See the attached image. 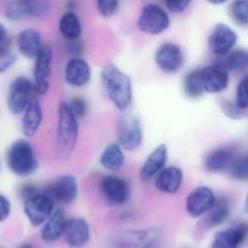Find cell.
I'll list each match as a JSON object with an SVG mask.
<instances>
[{"instance_id":"cell-41","label":"cell","mask_w":248,"mask_h":248,"mask_svg":"<svg viewBox=\"0 0 248 248\" xmlns=\"http://www.w3.org/2000/svg\"><path fill=\"white\" fill-rule=\"evenodd\" d=\"M49 87H50L49 81H40V82L33 81V93L36 95H45L49 92Z\"/></svg>"},{"instance_id":"cell-25","label":"cell","mask_w":248,"mask_h":248,"mask_svg":"<svg viewBox=\"0 0 248 248\" xmlns=\"http://www.w3.org/2000/svg\"><path fill=\"white\" fill-rule=\"evenodd\" d=\"M100 163L106 170L116 172L123 167L125 155L119 143H113L106 147L100 157Z\"/></svg>"},{"instance_id":"cell-19","label":"cell","mask_w":248,"mask_h":248,"mask_svg":"<svg viewBox=\"0 0 248 248\" xmlns=\"http://www.w3.org/2000/svg\"><path fill=\"white\" fill-rule=\"evenodd\" d=\"M43 121V110L37 99L33 98L21 115L20 129L26 138H31L39 131Z\"/></svg>"},{"instance_id":"cell-28","label":"cell","mask_w":248,"mask_h":248,"mask_svg":"<svg viewBox=\"0 0 248 248\" xmlns=\"http://www.w3.org/2000/svg\"><path fill=\"white\" fill-rule=\"evenodd\" d=\"M5 15L13 21L33 17V0H11L6 8Z\"/></svg>"},{"instance_id":"cell-3","label":"cell","mask_w":248,"mask_h":248,"mask_svg":"<svg viewBox=\"0 0 248 248\" xmlns=\"http://www.w3.org/2000/svg\"><path fill=\"white\" fill-rule=\"evenodd\" d=\"M78 119L71 113L68 103L61 102L58 109L56 146L59 158L71 157L78 136Z\"/></svg>"},{"instance_id":"cell-47","label":"cell","mask_w":248,"mask_h":248,"mask_svg":"<svg viewBox=\"0 0 248 248\" xmlns=\"http://www.w3.org/2000/svg\"><path fill=\"white\" fill-rule=\"evenodd\" d=\"M1 160H0V171H1Z\"/></svg>"},{"instance_id":"cell-1","label":"cell","mask_w":248,"mask_h":248,"mask_svg":"<svg viewBox=\"0 0 248 248\" xmlns=\"http://www.w3.org/2000/svg\"><path fill=\"white\" fill-rule=\"evenodd\" d=\"M5 161L10 171L17 177H30L39 169L36 152L26 137L10 144L6 152Z\"/></svg>"},{"instance_id":"cell-9","label":"cell","mask_w":248,"mask_h":248,"mask_svg":"<svg viewBox=\"0 0 248 248\" xmlns=\"http://www.w3.org/2000/svg\"><path fill=\"white\" fill-rule=\"evenodd\" d=\"M44 189L55 203H71L77 199L78 184L72 175H61L52 185Z\"/></svg>"},{"instance_id":"cell-14","label":"cell","mask_w":248,"mask_h":248,"mask_svg":"<svg viewBox=\"0 0 248 248\" xmlns=\"http://www.w3.org/2000/svg\"><path fill=\"white\" fill-rule=\"evenodd\" d=\"M91 68L85 60L78 57L71 58L65 65L64 78L68 85L81 87L90 82Z\"/></svg>"},{"instance_id":"cell-7","label":"cell","mask_w":248,"mask_h":248,"mask_svg":"<svg viewBox=\"0 0 248 248\" xmlns=\"http://www.w3.org/2000/svg\"><path fill=\"white\" fill-rule=\"evenodd\" d=\"M140 31L150 35L163 33L170 25L169 14L156 4H147L143 7L138 19Z\"/></svg>"},{"instance_id":"cell-42","label":"cell","mask_w":248,"mask_h":248,"mask_svg":"<svg viewBox=\"0 0 248 248\" xmlns=\"http://www.w3.org/2000/svg\"><path fill=\"white\" fill-rule=\"evenodd\" d=\"M68 51L71 55H78L82 51V45L78 39L71 40L68 46Z\"/></svg>"},{"instance_id":"cell-37","label":"cell","mask_w":248,"mask_h":248,"mask_svg":"<svg viewBox=\"0 0 248 248\" xmlns=\"http://www.w3.org/2000/svg\"><path fill=\"white\" fill-rule=\"evenodd\" d=\"M68 107L71 113L77 119L84 117L87 112V104L84 99L81 97H75L72 99L69 103Z\"/></svg>"},{"instance_id":"cell-43","label":"cell","mask_w":248,"mask_h":248,"mask_svg":"<svg viewBox=\"0 0 248 248\" xmlns=\"http://www.w3.org/2000/svg\"><path fill=\"white\" fill-rule=\"evenodd\" d=\"M6 36H7V31H6L5 27L0 22V46H3V43L6 39Z\"/></svg>"},{"instance_id":"cell-13","label":"cell","mask_w":248,"mask_h":248,"mask_svg":"<svg viewBox=\"0 0 248 248\" xmlns=\"http://www.w3.org/2000/svg\"><path fill=\"white\" fill-rule=\"evenodd\" d=\"M237 41V33L227 25L220 23L213 31L208 42L214 53L225 55L232 49Z\"/></svg>"},{"instance_id":"cell-18","label":"cell","mask_w":248,"mask_h":248,"mask_svg":"<svg viewBox=\"0 0 248 248\" xmlns=\"http://www.w3.org/2000/svg\"><path fill=\"white\" fill-rule=\"evenodd\" d=\"M168 161V148L165 144L157 146L146 159L141 169L140 176L144 182L151 181L166 167Z\"/></svg>"},{"instance_id":"cell-10","label":"cell","mask_w":248,"mask_h":248,"mask_svg":"<svg viewBox=\"0 0 248 248\" xmlns=\"http://www.w3.org/2000/svg\"><path fill=\"white\" fill-rule=\"evenodd\" d=\"M101 191L105 201L111 206L125 203L130 194L128 183L122 178L115 175H108L103 178Z\"/></svg>"},{"instance_id":"cell-22","label":"cell","mask_w":248,"mask_h":248,"mask_svg":"<svg viewBox=\"0 0 248 248\" xmlns=\"http://www.w3.org/2000/svg\"><path fill=\"white\" fill-rule=\"evenodd\" d=\"M183 179L182 169L176 166H168L156 176L155 185L160 192L173 195L180 189Z\"/></svg>"},{"instance_id":"cell-26","label":"cell","mask_w":248,"mask_h":248,"mask_svg":"<svg viewBox=\"0 0 248 248\" xmlns=\"http://www.w3.org/2000/svg\"><path fill=\"white\" fill-rule=\"evenodd\" d=\"M234 158L232 152L229 149H217L208 154L205 158V168L214 173L222 171L230 167Z\"/></svg>"},{"instance_id":"cell-21","label":"cell","mask_w":248,"mask_h":248,"mask_svg":"<svg viewBox=\"0 0 248 248\" xmlns=\"http://www.w3.org/2000/svg\"><path fill=\"white\" fill-rule=\"evenodd\" d=\"M44 45L42 35L36 29H24L17 37L18 52L27 59L34 60Z\"/></svg>"},{"instance_id":"cell-33","label":"cell","mask_w":248,"mask_h":248,"mask_svg":"<svg viewBox=\"0 0 248 248\" xmlns=\"http://www.w3.org/2000/svg\"><path fill=\"white\" fill-rule=\"evenodd\" d=\"M16 54L5 46H0V74L10 71L17 62Z\"/></svg>"},{"instance_id":"cell-23","label":"cell","mask_w":248,"mask_h":248,"mask_svg":"<svg viewBox=\"0 0 248 248\" xmlns=\"http://www.w3.org/2000/svg\"><path fill=\"white\" fill-rule=\"evenodd\" d=\"M66 221L63 210L59 208L54 211L42 227L41 231L42 240L47 243H55L59 240L64 234Z\"/></svg>"},{"instance_id":"cell-16","label":"cell","mask_w":248,"mask_h":248,"mask_svg":"<svg viewBox=\"0 0 248 248\" xmlns=\"http://www.w3.org/2000/svg\"><path fill=\"white\" fill-rule=\"evenodd\" d=\"M63 234L70 247L81 248L90 241V226L83 218H71L66 221Z\"/></svg>"},{"instance_id":"cell-6","label":"cell","mask_w":248,"mask_h":248,"mask_svg":"<svg viewBox=\"0 0 248 248\" xmlns=\"http://www.w3.org/2000/svg\"><path fill=\"white\" fill-rule=\"evenodd\" d=\"M55 202L45 192L40 189L39 192L24 201L25 215L33 227H39L46 222L54 212Z\"/></svg>"},{"instance_id":"cell-35","label":"cell","mask_w":248,"mask_h":248,"mask_svg":"<svg viewBox=\"0 0 248 248\" xmlns=\"http://www.w3.org/2000/svg\"><path fill=\"white\" fill-rule=\"evenodd\" d=\"M236 103L244 110L248 108V76L242 79L237 87Z\"/></svg>"},{"instance_id":"cell-4","label":"cell","mask_w":248,"mask_h":248,"mask_svg":"<svg viewBox=\"0 0 248 248\" xmlns=\"http://www.w3.org/2000/svg\"><path fill=\"white\" fill-rule=\"evenodd\" d=\"M160 237L155 228L124 230L113 234L108 241V248H151Z\"/></svg>"},{"instance_id":"cell-45","label":"cell","mask_w":248,"mask_h":248,"mask_svg":"<svg viewBox=\"0 0 248 248\" xmlns=\"http://www.w3.org/2000/svg\"><path fill=\"white\" fill-rule=\"evenodd\" d=\"M34 248L33 246L31 244H25L23 245V246H20V248Z\"/></svg>"},{"instance_id":"cell-29","label":"cell","mask_w":248,"mask_h":248,"mask_svg":"<svg viewBox=\"0 0 248 248\" xmlns=\"http://www.w3.org/2000/svg\"><path fill=\"white\" fill-rule=\"evenodd\" d=\"M185 91L191 98H198L202 95L204 90L201 70H195L189 73L185 77Z\"/></svg>"},{"instance_id":"cell-40","label":"cell","mask_w":248,"mask_h":248,"mask_svg":"<svg viewBox=\"0 0 248 248\" xmlns=\"http://www.w3.org/2000/svg\"><path fill=\"white\" fill-rule=\"evenodd\" d=\"M11 212V203L5 195L0 194V222L5 221Z\"/></svg>"},{"instance_id":"cell-44","label":"cell","mask_w":248,"mask_h":248,"mask_svg":"<svg viewBox=\"0 0 248 248\" xmlns=\"http://www.w3.org/2000/svg\"><path fill=\"white\" fill-rule=\"evenodd\" d=\"M210 2L214 4H221L225 3L227 0H208Z\"/></svg>"},{"instance_id":"cell-34","label":"cell","mask_w":248,"mask_h":248,"mask_svg":"<svg viewBox=\"0 0 248 248\" xmlns=\"http://www.w3.org/2000/svg\"><path fill=\"white\" fill-rule=\"evenodd\" d=\"M50 12V0H33V17L43 20L49 16Z\"/></svg>"},{"instance_id":"cell-8","label":"cell","mask_w":248,"mask_h":248,"mask_svg":"<svg viewBox=\"0 0 248 248\" xmlns=\"http://www.w3.org/2000/svg\"><path fill=\"white\" fill-rule=\"evenodd\" d=\"M119 144L127 151H134L142 142L143 133L140 120L135 116H124L118 124Z\"/></svg>"},{"instance_id":"cell-31","label":"cell","mask_w":248,"mask_h":248,"mask_svg":"<svg viewBox=\"0 0 248 248\" xmlns=\"http://www.w3.org/2000/svg\"><path fill=\"white\" fill-rule=\"evenodd\" d=\"M248 66V52L236 50L230 53L225 60V68L232 71H241Z\"/></svg>"},{"instance_id":"cell-36","label":"cell","mask_w":248,"mask_h":248,"mask_svg":"<svg viewBox=\"0 0 248 248\" xmlns=\"http://www.w3.org/2000/svg\"><path fill=\"white\" fill-rule=\"evenodd\" d=\"M97 9L103 17L113 16L119 7V0H97Z\"/></svg>"},{"instance_id":"cell-30","label":"cell","mask_w":248,"mask_h":248,"mask_svg":"<svg viewBox=\"0 0 248 248\" xmlns=\"http://www.w3.org/2000/svg\"><path fill=\"white\" fill-rule=\"evenodd\" d=\"M231 176L237 180H248V153L234 158L230 167Z\"/></svg>"},{"instance_id":"cell-15","label":"cell","mask_w":248,"mask_h":248,"mask_svg":"<svg viewBox=\"0 0 248 248\" xmlns=\"http://www.w3.org/2000/svg\"><path fill=\"white\" fill-rule=\"evenodd\" d=\"M248 237V225L242 223L216 234L212 248H239Z\"/></svg>"},{"instance_id":"cell-2","label":"cell","mask_w":248,"mask_h":248,"mask_svg":"<svg viewBox=\"0 0 248 248\" xmlns=\"http://www.w3.org/2000/svg\"><path fill=\"white\" fill-rule=\"evenodd\" d=\"M100 76L109 100L119 110H126L133 98L132 85L128 76L113 64L105 67Z\"/></svg>"},{"instance_id":"cell-17","label":"cell","mask_w":248,"mask_h":248,"mask_svg":"<svg viewBox=\"0 0 248 248\" xmlns=\"http://www.w3.org/2000/svg\"><path fill=\"white\" fill-rule=\"evenodd\" d=\"M205 92L218 93L227 89L229 74L222 65H213L201 70Z\"/></svg>"},{"instance_id":"cell-12","label":"cell","mask_w":248,"mask_h":248,"mask_svg":"<svg viewBox=\"0 0 248 248\" xmlns=\"http://www.w3.org/2000/svg\"><path fill=\"white\" fill-rule=\"evenodd\" d=\"M155 60L162 71L168 74H174L183 65V52L176 44L165 43L156 51Z\"/></svg>"},{"instance_id":"cell-11","label":"cell","mask_w":248,"mask_h":248,"mask_svg":"<svg viewBox=\"0 0 248 248\" xmlns=\"http://www.w3.org/2000/svg\"><path fill=\"white\" fill-rule=\"evenodd\" d=\"M216 200L215 195L209 187L198 186L189 194L186 198V211L192 218L202 217L212 208Z\"/></svg>"},{"instance_id":"cell-24","label":"cell","mask_w":248,"mask_h":248,"mask_svg":"<svg viewBox=\"0 0 248 248\" xmlns=\"http://www.w3.org/2000/svg\"><path fill=\"white\" fill-rule=\"evenodd\" d=\"M52 51L48 45H44L34 58L33 81L34 82L49 81L52 70Z\"/></svg>"},{"instance_id":"cell-20","label":"cell","mask_w":248,"mask_h":248,"mask_svg":"<svg viewBox=\"0 0 248 248\" xmlns=\"http://www.w3.org/2000/svg\"><path fill=\"white\" fill-rule=\"evenodd\" d=\"M230 203L225 198H217L212 208L204 215L198 223V227L202 230L215 228L227 221L230 217Z\"/></svg>"},{"instance_id":"cell-5","label":"cell","mask_w":248,"mask_h":248,"mask_svg":"<svg viewBox=\"0 0 248 248\" xmlns=\"http://www.w3.org/2000/svg\"><path fill=\"white\" fill-rule=\"evenodd\" d=\"M33 81L26 76H18L10 83L7 107L11 114L21 116L33 97Z\"/></svg>"},{"instance_id":"cell-38","label":"cell","mask_w":248,"mask_h":248,"mask_svg":"<svg viewBox=\"0 0 248 248\" xmlns=\"http://www.w3.org/2000/svg\"><path fill=\"white\" fill-rule=\"evenodd\" d=\"M223 113L230 119H240L244 116V109L241 108L236 103L226 101L221 103Z\"/></svg>"},{"instance_id":"cell-46","label":"cell","mask_w":248,"mask_h":248,"mask_svg":"<svg viewBox=\"0 0 248 248\" xmlns=\"http://www.w3.org/2000/svg\"><path fill=\"white\" fill-rule=\"evenodd\" d=\"M245 208H246V211L248 213V194L247 197H246V202H245Z\"/></svg>"},{"instance_id":"cell-32","label":"cell","mask_w":248,"mask_h":248,"mask_svg":"<svg viewBox=\"0 0 248 248\" xmlns=\"http://www.w3.org/2000/svg\"><path fill=\"white\" fill-rule=\"evenodd\" d=\"M232 13L237 23L242 26H248V0H235L232 7Z\"/></svg>"},{"instance_id":"cell-39","label":"cell","mask_w":248,"mask_h":248,"mask_svg":"<svg viewBox=\"0 0 248 248\" xmlns=\"http://www.w3.org/2000/svg\"><path fill=\"white\" fill-rule=\"evenodd\" d=\"M166 7L173 13H182L189 6L191 0H164Z\"/></svg>"},{"instance_id":"cell-27","label":"cell","mask_w":248,"mask_h":248,"mask_svg":"<svg viewBox=\"0 0 248 248\" xmlns=\"http://www.w3.org/2000/svg\"><path fill=\"white\" fill-rule=\"evenodd\" d=\"M59 30L62 36L68 41L78 39L82 32L78 16L73 12L65 13L60 20Z\"/></svg>"}]
</instances>
